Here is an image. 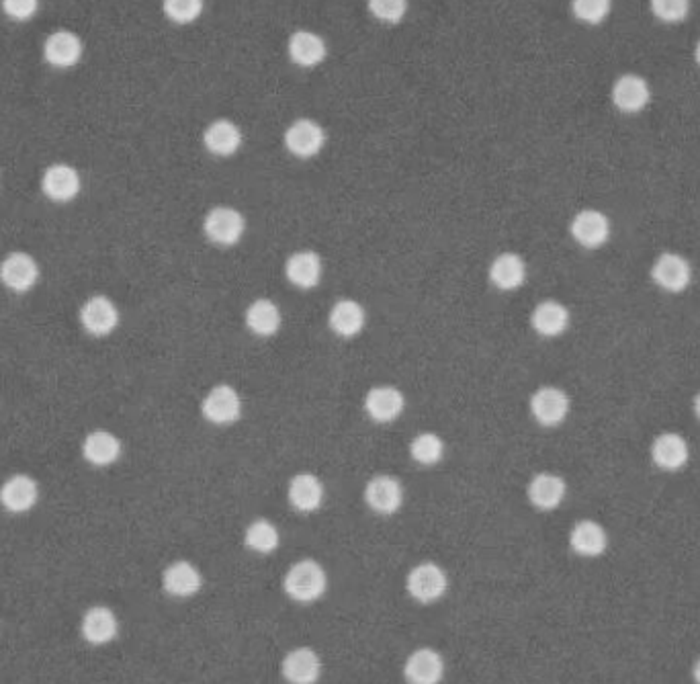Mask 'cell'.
I'll list each match as a JSON object with an SVG mask.
<instances>
[{"label":"cell","instance_id":"cell-24","mask_svg":"<svg viewBox=\"0 0 700 684\" xmlns=\"http://www.w3.org/2000/svg\"><path fill=\"white\" fill-rule=\"evenodd\" d=\"M246 326L260 338L275 336L283 326L281 308L267 297H258L246 310Z\"/></svg>","mask_w":700,"mask_h":684},{"label":"cell","instance_id":"cell-40","mask_svg":"<svg viewBox=\"0 0 700 684\" xmlns=\"http://www.w3.org/2000/svg\"><path fill=\"white\" fill-rule=\"evenodd\" d=\"M692 674H694V680H696V684H700V660L694 664V670H692Z\"/></svg>","mask_w":700,"mask_h":684},{"label":"cell","instance_id":"cell-7","mask_svg":"<svg viewBox=\"0 0 700 684\" xmlns=\"http://www.w3.org/2000/svg\"><path fill=\"white\" fill-rule=\"evenodd\" d=\"M80 324L93 336H107L119 324V310L107 295H93L80 308Z\"/></svg>","mask_w":700,"mask_h":684},{"label":"cell","instance_id":"cell-20","mask_svg":"<svg viewBox=\"0 0 700 684\" xmlns=\"http://www.w3.org/2000/svg\"><path fill=\"white\" fill-rule=\"evenodd\" d=\"M330 330L340 338H355L363 332L367 324V312L357 299H340L328 316Z\"/></svg>","mask_w":700,"mask_h":684},{"label":"cell","instance_id":"cell-8","mask_svg":"<svg viewBox=\"0 0 700 684\" xmlns=\"http://www.w3.org/2000/svg\"><path fill=\"white\" fill-rule=\"evenodd\" d=\"M651 277L662 289L670 293H680L688 287L692 279V269L684 256L676 252H664L662 256H658V261L653 263Z\"/></svg>","mask_w":700,"mask_h":684},{"label":"cell","instance_id":"cell-29","mask_svg":"<svg viewBox=\"0 0 700 684\" xmlns=\"http://www.w3.org/2000/svg\"><path fill=\"white\" fill-rule=\"evenodd\" d=\"M531 326L535 328L537 334L545 338L559 336L570 326V310L563 304L555 302V299H545L541 302L531 316Z\"/></svg>","mask_w":700,"mask_h":684},{"label":"cell","instance_id":"cell-23","mask_svg":"<svg viewBox=\"0 0 700 684\" xmlns=\"http://www.w3.org/2000/svg\"><path fill=\"white\" fill-rule=\"evenodd\" d=\"M162 586L170 596L189 598L201 590L203 576L197 566H193L191 562L179 560L164 570Z\"/></svg>","mask_w":700,"mask_h":684},{"label":"cell","instance_id":"cell-36","mask_svg":"<svg viewBox=\"0 0 700 684\" xmlns=\"http://www.w3.org/2000/svg\"><path fill=\"white\" fill-rule=\"evenodd\" d=\"M610 7H612V0H572V11L576 19L588 25L602 23L608 17Z\"/></svg>","mask_w":700,"mask_h":684},{"label":"cell","instance_id":"cell-31","mask_svg":"<svg viewBox=\"0 0 700 684\" xmlns=\"http://www.w3.org/2000/svg\"><path fill=\"white\" fill-rule=\"evenodd\" d=\"M572 549L582 555V558H598L608 545L606 531L594 521H580L574 525L570 533Z\"/></svg>","mask_w":700,"mask_h":684},{"label":"cell","instance_id":"cell-27","mask_svg":"<svg viewBox=\"0 0 700 684\" xmlns=\"http://www.w3.org/2000/svg\"><path fill=\"white\" fill-rule=\"evenodd\" d=\"M688 443L678 433H664L651 445V459L666 472H678L688 461Z\"/></svg>","mask_w":700,"mask_h":684},{"label":"cell","instance_id":"cell-39","mask_svg":"<svg viewBox=\"0 0 700 684\" xmlns=\"http://www.w3.org/2000/svg\"><path fill=\"white\" fill-rule=\"evenodd\" d=\"M5 15L17 23L29 21L39 9V0H0Z\"/></svg>","mask_w":700,"mask_h":684},{"label":"cell","instance_id":"cell-5","mask_svg":"<svg viewBox=\"0 0 700 684\" xmlns=\"http://www.w3.org/2000/svg\"><path fill=\"white\" fill-rule=\"evenodd\" d=\"M201 414L211 424H234L242 416V398L238 390L228 386V383L211 388L201 402Z\"/></svg>","mask_w":700,"mask_h":684},{"label":"cell","instance_id":"cell-9","mask_svg":"<svg viewBox=\"0 0 700 684\" xmlns=\"http://www.w3.org/2000/svg\"><path fill=\"white\" fill-rule=\"evenodd\" d=\"M406 408L404 394L393 386H377L371 388L365 396V412L377 424H389Z\"/></svg>","mask_w":700,"mask_h":684},{"label":"cell","instance_id":"cell-3","mask_svg":"<svg viewBox=\"0 0 700 684\" xmlns=\"http://www.w3.org/2000/svg\"><path fill=\"white\" fill-rule=\"evenodd\" d=\"M406 588L414 601L428 605V603L439 601V598L445 596V592L449 590V578H447V572L439 564L424 562V564L410 570L408 580H406Z\"/></svg>","mask_w":700,"mask_h":684},{"label":"cell","instance_id":"cell-2","mask_svg":"<svg viewBox=\"0 0 700 684\" xmlns=\"http://www.w3.org/2000/svg\"><path fill=\"white\" fill-rule=\"evenodd\" d=\"M203 232L215 246H234L246 232V218L242 216V211L234 207H213L203 220Z\"/></svg>","mask_w":700,"mask_h":684},{"label":"cell","instance_id":"cell-4","mask_svg":"<svg viewBox=\"0 0 700 684\" xmlns=\"http://www.w3.org/2000/svg\"><path fill=\"white\" fill-rule=\"evenodd\" d=\"M285 148L295 156V158H314L322 152L324 144H326V132L324 127L314 121V119H297L293 121L283 136Z\"/></svg>","mask_w":700,"mask_h":684},{"label":"cell","instance_id":"cell-16","mask_svg":"<svg viewBox=\"0 0 700 684\" xmlns=\"http://www.w3.org/2000/svg\"><path fill=\"white\" fill-rule=\"evenodd\" d=\"M43 58L54 68H72L82 58V41L76 33L58 29L43 44Z\"/></svg>","mask_w":700,"mask_h":684},{"label":"cell","instance_id":"cell-11","mask_svg":"<svg viewBox=\"0 0 700 684\" xmlns=\"http://www.w3.org/2000/svg\"><path fill=\"white\" fill-rule=\"evenodd\" d=\"M39 279V267L27 252H13L0 263V281L15 293L29 291Z\"/></svg>","mask_w":700,"mask_h":684},{"label":"cell","instance_id":"cell-17","mask_svg":"<svg viewBox=\"0 0 700 684\" xmlns=\"http://www.w3.org/2000/svg\"><path fill=\"white\" fill-rule=\"evenodd\" d=\"M287 52H289V58L303 68H314L322 64L328 56L326 41L318 33L308 29H299L291 33L287 41Z\"/></svg>","mask_w":700,"mask_h":684},{"label":"cell","instance_id":"cell-30","mask_svg":"<svg viewBox=\"0 0 700 684\" xmlns=\"http://www.w3.org/2000/svg\"><path fill=\"white\" fill-rule=\"evenodd\" d=\"M529 500L539 510H555L567 492L565 480L557 474H537L529 482Z\"/></svg>","mask_w":700,"mask_h":684},{"label":"cell","instance_id":"cell-14","mask_svg":"<svg viewBox=\"0 0 700 684\" xmlns=\"http://www.w3.org/2000/svg\"><path fill=\"white\" fill-rule=\"evenodd\" d=\"M281 672L289 684H316L322 674V662L312 648H295L283 658Z\"/></svg>","mask_w":700,"mask_h":684},{"label":"cell","instance_id":"cell-37","mask_svg":"<svg viewBox=\"0 0 700 684\" xmlns=\"http://www.w3.org/2000/svg\"><path fill=\"white\" fill-rule=\"evenodd\" d=\"M371 15L383 23H400L406 17L408 0H367Z\"/></svg>","mask_w":700,"mask_h":684},{"label":"cell","instance_id":"cell-1","mask_svg":"<svg viewBox=\"0 0 700 684\" xmlns=\"http://www.w3.org/2000/svg\"><path fill=\"white\" fill-rule=\"evenodd\" d=\"M326 586H328L326 570L316 560L295 562L283 578V588L287 596L291 601L301 605L318 601V598L326 592Z\"/></svg>","mask_w":700,"mask_h":684},{"label":"cell","instance_id":"cell-6","mask_svg":"<svg viewBox=\"0 0 700 684\" xmlns=\"http://www.w3.org/2000/svg\"><path fill=\"white\" fill-rule=\"evenodd\" d=\"M365 502L377 515H396L404 502V488L398 478L389 474L373 476L365 486Z\"/></svg>","mask_w":700,"mask_h":684},{"label":"cell","instance_id":"cell-22","mask_svg":"<svg viewBox=\"0 0 700 684\" xmlns=\"http://www.w3.org/2000/svg\"><path fill=\"white\" fill-rule=\"evenodd\" d=\"M287 498H289V502H291V506L295 510H299V512H314L324 502V484L320 482L318 476H314L310 472L295 474L289 480Z\"/></svg>","mask_w":700,"mask_h":684},{"label":"cell","instance_id":"cell-38","mask_svg":"<svg viewBox=\"0 0 700 684\" xmlns=\"http://www.w3.org/2000/svg\"><path fill=\"white\" fill-rule=\"evenodd\" d=\"M651 11L666 23H680L688 17L690 0H651Z\"/></svg>","mask_w":700,"mask_h":684},{"label":"cell","instance_id":"cell-19","mask_svg":"<svg viewBox=\"0 0 700 684\" xmlns=\"http://www.w3.org/2000/svg\"><path fill=\"white\" fill-rule=\"evenodd\" d=\"M651 101V91L645 78L637 74L621 76L612 87V103L625 113H639Z\"/></svg>","mask_w":700,"mask_h":684},{"label":"cell","instance_id":"cell-21","mask_svg":"<svg viewBox=\"0 0 700 684\" xmlns=\"http://www.w3.org/2000/svg\"><path fill=\"white\" fill-rule=\"evenodd\" d=\"M203 146L220 158L234 156L242 146L240 127L230 119H217L207 125L203 134Z\"/></svg>","mask_w":700,"mask_h":684},{"label":"cell","instance_id":"cell-18","mask_svg":"<svg viewBox=\"0 0 700 684\" xmlns=\"http://www.w3.org/2000/svg\"><path fill=\"white\" fill-rule=\"evenodd\" d=\"M285 277L297 289H314L322 279V259L314 250H297L285 263Z\"/></svg>","mask_w":700,"mask_h":684},{"label":"cell","instance_id":"cell-13","mask_svg":"<svg viewBox=\"0 0 700 684\" xmlns=\"http://www.w3.org/2000/svg\"><path fill=\"white\" fill-rule=\"evenodd\" d=\"M41 189L52 201L66 203L80 193V175L70 164H52L41 179Z\"/></svg>","mask_w":700,"mask_h":684},{"label":"cell","instance_id":"cell-33","mask_svg":"<svg viewBox=\"0 0 700 684\" xmlns=\"http://www.w3.org/2000/svg\"><path fill=\"white\" fill-rule=\"evenodd\" d=\"M244 543L250 551L267 555L279 547L281 535H279V529L271 521L258 519V521L248 525V529L244 533Z\"/></svg>","mask_w":700,"mask_h":684},{"label":"cell","instance_id":"cell-42","mask_svg":"<svg viewBox=\"0 0 700 684\" xmlns=\"http://www.w3.org/2000/svg\"><path fill=\"white\" fill-rule=\"evenodd\" d=\"M696 62L700 64V39H698V44H696Z\"/></svg>","mask_w":700,"mask_h":684},{"label":"cell","instance_id":"cell-41","mask_svg":"<svg viewBox=\"0 0 700 684\" xmlns=\"http://www.w3.org/2000/svg\"><path fill=\"white\" fill-rule=\"evenodd\" d=\"M694 412H696V416L700 418V392H698L696 398H694Z\"/></svg>","mask_w":700,"mask_h":684},{"label":"cell","instance_id":"cell-26","mask_svg":"<svg viewBox=\"0 0 700 684\" xmlns=\"http://www.w3.org/2000/svg\"><path fill=\"white\" fill-rule=\"evenodd\" d=\"M490 281L500 291H514L527 281V263L516 252H502L490 265Z\"/></svg>","mask_w":700,"mask_h":684},{"label":"cell","instance_id":"cell-34","mask_svg":"<svg viewBox=\"0 0 700 684\" xmlns=\"http://www.w3.org/2000/svg\"><path fill=\"white\" fill-rule=\"evenodd\" d=\"M410 455L420 465H434L445 455V441L436 433H420L410 443Z\"/></svg>","mask_w":700,"mask_h":684},{"label":"cell","instance_id":"cell-35","mask_svg":"<svg viewBox=\"0 0 700 684\" xmlns=\"http://www.w3.org/2000/svg\"><path fill=\"white\" fill-rule=\"evenodd\" d=\"M162 11L170 21L189 25L201 17L203 0H162Z\"/></svg>","mask_w":700,"mask_h":684},{"label":"cell","instance_id":"cell-28","mask_svg":"<svg viewBox=\"0 0 700 684\" xmlns=\"http://www.w3.org/2000/svg\"><path fill=\"white\" fill-rule=\"evenodd\" d=\"M37 496H39V490L35 480L25 474H17L9 478L3 484V488H0V504H3L9 512H15V515L31 510L37 502Z\"/></svg>","mask_w":700,"mask_h":684},{"label":"cell","instance_id":"cell-25","mask_svg":"<svg viewBox=\"0 0 700 684\" xmlns=\"http://www.w3.org/2000/svg\"><path fill=\"white\" fill-rule=\"evenodd\" d=\"M119 633V621L109 607L97 605L82 617V635L93 646H105Z\"/></svg>","mask_w":700,"mask_h":684},{"label":"cell","instance_id":"cell-15","mask_svg":"<svg viewBox=\"0 0 700 684\" xmlns=\"http://www.w3.org/2000/svg\"><path fill=\"white\" fill-rule=\"evenodd\" d=\"M570 230L574 240L584 248H600L610 236V222L602 211L584 209L576 213Z\"/></svg>","mask_w":700,"mask_h":684},{"label":"cell","instance_id":"cell-32","mask_svg":"<svg viewBox=\"0 0 700 684\" xmlns=\"http://www.w3.org/2000/svg\"><path fill=\"white\" fill-rule=\"evenodd\" d=\"M82 455L86 461L97 467L111 465L121 455V441L109 431H95L84 439Z\"/></svg>","mask_w":700,"mask_h":684},{"label":"cell","instance_id":"cell-12","mask_svg":"<svg viewBox=\"0 0 700 684\" xmlns=\"http://www.w3.org/2000/svg\"><path fill=\"white\" fill-rule=\"evenodd\" d=\"M531 412L539 424L557 426L570 414V398L553 386L539 388L531 398Z\"/></svg>","mask_w":700,"mask_h":684},{"label":"cell","instance_id":"cell-10","mask_svg":"<svg viewBox=\"0 0 700 684\" xmlns=\"http://www.w3.org/2000/svg\"><path fill=\"white\" fill-rule=\"evenodd\" d=\"M404 676L410 684H439L445 678V660L432 648H420L408 656Z\"/></svg>","mask_w":700,"mask_h":684}]
</instances>
